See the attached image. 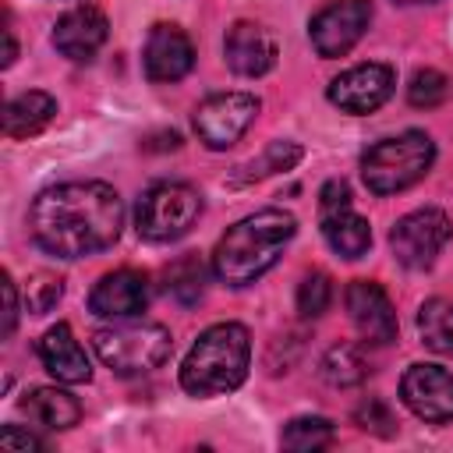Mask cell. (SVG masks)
<instances>
[{
    "label": "cell",
    "mask_w": 453,
    "mask_h": 453,
    "mask_svg": "<svg viewBox=\"0 0 453 453\" xmlns=\"http://www.w3.org/2000/svg\"><path fill=\"white\" fill-rule=\"evenodd\" d=\"M124 226V202L106 180H67L35 195L28 209L32 241L57 258L106 251Z\"/></svg>",
    "instance_id": "6da1fadb"
},
{
    "label": "cell",
    "mask_w": 453,
    "mask_h": 453,
    "mask_svg": "<svg viewBox=\"0 0 453 453\" xmlns=\"http://www.w3.org/2000/svg\"><path fill=\"white\" fill-rule=\"evenodd\" d=\"M297 219L283 209H258L237 219L212 251V273L226 287H248L262 273L276 265L283 248L290 244Z\"/></svg>",
    "instance_id": "7a4b0ae2"
},
{
    "label": "cell",
    "mask_w": 453,
    "mask_h": 453,
    "mask_svg": "<svg viewBox=\"0 0 453 453\" xmlns=\"http://www.w3.org/2000/svg\"><path fill=\"white\" fill-rule=\"evenodd\" d=\"M251 336L241 322H216L191 343L180 365V386L191 396H223L248 379Z\"/></svg>",
    "instance_id": "3957f363"
},
{
    "label": "cell",
    "mask_w": 453,
    "mask_h": 453,
    "mask_svg": "<svg viewBox=\"0 0 453 453\" xmlns=\"http://www.w3.org/2000/svg\"><path fill=\"white\" fill-rule=\"evenodd\" d=\"M432 159H435V142L425 131L411 127L403 134L375 142L361 156V177L372 195H396L418 184L432 170Z\"/></svg>",
    "instance_id": "277c9868"
},
{
    "label": "cell",
    "mask_w": 453,
    "mask_h": 453,
    "mask_svg": "<svg viewBox=\"0 0 453 453\" xmlns=\"http://www.w3.org/2000/svg\"><path fill=\"white\" fill-rule=\"evenodd\" d=\"M92 347L99 354V361L117 372V375H145L152 368H159L170 350V329L159 322H127L120 319L117 326H103L92 336Z\"/></svg>",
    "instance_id": "5b68a950"
},
{
    "label": "cell",
    "mask_w": 453,
    "mask_h": 453,
    "mask_svg": "<svg viewBox=\"0 0 453 453\" xmlns=\"http://www.w3.org/2000/svg\"><path fill=\"white\" fill-rule=\"evenodd\" d=\"M202 216V195L184 180L152 184L134 205V230L152 244L184 237Z\"/></svg>",
    "instance_id": "8992f818"
},
{
    "label": "cell",
    "mask_w": 453,
    "mask_h": 453,
    "mask_svg": "<svg viewBox=\"0 0 453 453\" xmlns=\"http://www.w3.org/2000/svg\"><path fill=\"white\" fill-rule=\"evenodd\" d=\"M449 237H453L449 216L442 209L425 205V209H414V212H407V216H400L393 223L389 248H393V255H396L400 265H407V269H428L439 258V251L449 244Z\"/></svg>",
    "instance_id": "52a82bcc"
},
{
    "label": "cell",
    "mask_w": 453,
    "mask_h": 453,
    "mask_svg": "<svg viewBox=\"0 0 453 453\" xmlns=\"http://www.w3.org/2000/svg\"><path fill=\"white\" fill-rule=\"evenodd\" d=\"M258 99L251 92H216L195 110V131L205 149H230L255 124Z\"/></svg>",
    "instance_id": "ba28073f"
},
{
    "label": "cell",
    "mask_w": 453,
    "mask_h": 453,
    "mask_svg": "<svg viewBox=\"0 0 453 453\" xmlns=\"http://www.w3.org/2000/svg\"><path fill=\"white\" fill-rule=\"evenodd\" d=\"M368 21H372V0H329L308 25L315 53L326 60L350 53L361 42Z\"/></svg>",
    "instance_id": "9c48e42d"
},
{
    "label": "cell",
    "mask_w": 453,
    "mask_h": 453,
    "mask_svg": "<svg viewBox=\"0 0 453 453\" xmlns=\"http://www.w3.org/2000/svg\"><path fill=\"white\" fill-rule=\"evenodd\" d=\"M393 85H396V74L389 64H357V67L336 74L329 81L326 96L343 113L361 117V113H375L393 96Z\"/></svg>",
    "instance_id": "30bf717a"
},
{
    "label": "cell",
    "mask_w": 453,
    "mask_h": 453,
    "mask_svg": "<svg viewBox=\"0 0 453 453\" xmlns=\"http://www.w3.org/2000/svg\"><path fill=\"white\" fill-rule=\"evenodd\" d=\"M400 400L428 425L453 421V372L439 365H411L400 379Z\"/></svg>",
    "instance_id": "8fae6325"
},
{
    "label": "cell",
    "mask_w": 453,
    "mask_h": 453,
    "mask_svg": "<svg viewBox=\"0 0 453 453\" xmlns=\"http://www.w3.org/2000/svg\"><path fill=\"white\" fill-rule=\"evenodd\" d=\"M106 35H110V21L96 4H78L64 11L53 25V46L74 64H88L103 50Z\"/></svg>",
    "instance_id": "7c38bea8"
},
{
    "label": "cell",
    "mask_w": 453,
    "mask_h": 453,
    "mask_svg": "<svg viewBox=\"0 0 453 453\" xmlns=\"http://www.w3.org/2000/svg\"><path fill=\"white\" fill-rule=\"evenodd\" d=\"M145 304H149V280L145 273H134V269L106 273L88 294V311L99 319H113V322L142 315Z\"/></svg>",
    "instance_id": "4fadbf2b"
},
{
    "label": "cell",
    "mask_w": 453,
    "mask_h": 453,
    "mask_svg": "<svg viewBox=\"0 0 453 453\" xmlns=\"http://www.w3.org/2000/svg\"><path fill=\"white\" fill-rule=\"evenodd\" d=\"M223 57H226L234 74L262 78L265 71H273L280 50H276L273 32L262 28L258 21H234L226 28V39H223Z\"/></svg>",
    "instance_id": "5bb4252c"
},
{
    "label": "cell",
    "mask_w": 453,
    "mask_h": 453,
    "mask_svg": "<svg viewBox=\"0 0 453 453\" xmlns=\"http://www.w3.org/2000/svg\"><path fill=\"white\" fill-rule=\"evenodd\" d=\"M350 322L368 343H393L396 340V311L389 304V294L375 280H354L343 294Z\"/></svg>",
    "instance_id": "9a60e30c"
},
{
    "label": "cell",
    "mask_w": 453,
    "mask_h": 453,
    "mask_svg": "<svg viewBox=\"0 0 453 453\" xmlns=\"http://www.w3.org/2000/svg\"><path fill=\"white\" fill-rule=\"evenodd\" d=\"M195 64V46L180 25H152L145 39V74L149 81H180Z\"/></svg>",
    "instance_id": "2e32d148"
},
{
    "label": "cell",
    "mask_w": 453,
    "mask_h": 453,
    "mask_svg": "<svg viewBox=\"0 0 453 453\" xmlns=\"http://www.w3.org/2000/svg\"><path fill=\"white\" fill-rule=\"evenodd\" d=\"M39 361L42 368L57 379V382H67V386H78V382H88L92 379V365H88V354L85 347L74 340L71 326L67 322H57L42 333L39 340Z\"/></svg>",
    "instance_id": "e0dca14e"
},
{
    "label": "cell",
    "mask_w": 453,
    "mask_h": 453,
    "mask_svg": "<svg viewBox=\"0 0 453 453\" xmlns=\"http://www.w3.org/2000/svg\"><path fill=\"white\" fill-rule=\"evenodd\" d=\"M322 237L340 258H361L372 248V226L350 205L322 209Z\"/></svg>",
    "instance_id": "ac0fdd59"
},
{
    "label": "cell",
    "mask_w": 453,
    "mask_h": 453,
    "mask_svg": "<svg viewBox=\"0 0 453 453\" xmlns=\"http://www.w3.org/2000/svg\"><path fill=\"white\" fill-rule=\"evenodd\" d=\"M57 117V99L50 92H21L4 106V134L7 138H32Z\"/></svg>",
    "instance_id": "d6986e66"
},
{
    "label": "cell",
    "mask_w": 453,
    "mask_h": 453,
    "mask_svg": "<svg viewBox=\"0 0 453 453\" xmlns=\"http://www.w3.org/2000/svg\"><path fill=\"white\" fill-rule=\"evenodd\" d=\"M21 411H25L35 425L53 428V432L71 428V425H78V418H81V403H78L71 393L57 389V386H35V389H28L25 400H21Z\"/></svg>",
    "instance_id": "ffe728a7"
},
{
    "label": "cell",
    "mask_w": 453,
    "mask_h": 453,
    "mask_svg": "<svg viewBox=\"0 0 453 453\" xmlns=\"http://www.w3.org/2000/svg\"><path fill=\"white\" fill-rule=\"evenodd\" d=\"M301 156H304V149H301L297 142H287V138L269 142L258 156H251L248 163H241V166L230 173V188H244V184H251V180H262V177L283 173V170L297 166V163H301Z\"/></svg>",
    "instance_id": "44dd1931"
},
{
    "label": "cell",
    "mask_w": 453,
    "mask_h": 453,
    "mask_svg": "<svg viewBox=\"0 0 453 453\" xmlns=\"http://www.w3.org/2000/svg\"><path fill=\"white\" fill-rule=\"evenodd\" d=\"M322 379L329 382V386H336V389H347V386H357V382H365L368 375H372V361L365 357V350L361 347H354V343H336V347H329L326 354H322Z\"/></svg>",
    "instance_id": "7402d4cb"
},
{
    "label": "cell",
    "mask_w": 453,
    "mask_h": 453,
    "mask_svg": "<svg viewBox=\"0 0 453 453\" xmlns=\"http://www.w3.org/2000/svg\"><path fill=\"white\" fill-rule=\"evenodd\" d=\"M421 343L435 354H453V297H432L418 308Z\"/></svg>",
    "instance_id": "603a6c76"
},
{
    "label": "cell",
    "mask_w": 453,
    "mask_h": 453,
    "mask_svg": "<svg viewBox=\"0 0 453 453\" xmlns=\"http://www.w3.org/2000/svg\"><path fill=\"white\" fill-rule=\"evenodd\" d=\"M205 262L195 255V251H188V255H180V258H173L170 265H166V273H163V280H166V294L173 297V301H180V304H195V301H202V294H205Z\"/></svg>",
    "instance_id": "cb8c5ba5"
},
{
    "label": "cell",
    "mask_w": 453,
    "mask_h": 453,
    "mask_svg": "<svg viewBox=\"0 0 453 453\" xmlns=\"http://www.w3.org/2000/svg\"><path fill=\"white\" fill-rule=\"evenodd\" d=\"M333 439H336V428L329 418H294L280 435L283 449H294V453L326 449V446H333Z\"/></svg>",
    "instance_id": "d4e9b609"
},
{
    "label": "cell",
    "mask_w": 453,
    "mask_h": 453,
    "mask_svg": "<svg viewBox=\"0 0 453 453\" xmlns=\"http://www.w3.org/2000/svg\"><path fill=\"white\" fill-rule=\"evenodd\" d=\"M446 96H449V81H446L442 71H435V67L414 71V78H411V85H407V103H411V106L432 110V106H439Z\"/></svg>",
    "instance_id": "484cf974"
},
{
    "label": "cell",
    "mask_w": 453,
    "mask_h": 453,
    "mask_svg": "<svg viewBox=\"0 0 453 453\" xmlns=\"http://www.w3.org/2000/svg\"><path fill=\"white\" fill-rule=\"evenodd\" d=\"M333 301V283L326 273H308L297 283V311L301 319H319Z\"/></svg>",
    "instance_id": "4316f807"
},
{
    "label": "cell",
    "mask_w": 453,
    "mask_h": 453,
    "mask_svg": "<svg viewBox=\"0 0 453 453\" xmlns=\"http://www.w3.org/2000/svg\"><path fill=\"white\" fill-rule=\"evenodd\" d=\"M354 421H357V428L375 432V435H393V432H396V418H393L389 403L379 400V396H368V400L354 411Z\"/></svg>",
    "instance_id": "83f0119b"
},
{
    "label": "cell",
    "mask_w": 453,
    "mask_h": 453,
    "mask_svg": "<svg viewBox=\"0 0 453 453\" xmlns=\"http://www.w3.org/2000/svg\"><path fill=\"white\" fill-rule=\"evenodd\" d=\"M64 294V280L60 276H50V273H35L28 280V311L32 315H46Z\"/></svg>",
    "instance_id": "f1b7e54d"
},
{
    "label": "cell",
    "mask_w": 453,
    "mask_h": 453,
    "mask_svg": "<svg viewBox=\"0 0 453 453\" xmlns=\"http://www.w3.org/2000/svg\"><path fill=\"white\" fill-rule=\"evenodd\" d=\"M0 446H4V449H21V453H28V449H46V442H42L35 432H25V428H18V425H4Z\"/></svg>",
    "instance_id": "f546056e"
},
{
    "label": "cell",
    "mask_w": 453,
    "mask_h": 453,
    "mask_svg": "<svg viewBox=\"0 0 453 453\" xmlns=\"http://www.w3.org/2000/svg\"><path fill=\"white\" fill-rule=\"evenodd\" d=\"M340 205H350V188L347 180H329L319 191V209H340Z\"/></svg>",
    "instance_id": "4dcf8cb0"
},
{
    "label": "cell",
    "mask_w": 453,
    "mask_h": 453,
    "mask_svg": "<svg viewBox=\"0 0 453 453\" xmlns=\"http://www.w3.org/2000/svg\"><path fill=\"white\" fill-rule=\"evenodd\" d=\"M14 322H18V294H14V280L4 273V336L14 333Z\"/></svg>",
    "instance_id": "1f68e13d"
},
{
    "label": "cell",
    "mask_w": 453,
    "mask_h": 453,
    "mask_svg": "<svg viewBox=\"0 0 453 453\" xmlns=\"http://www.w3.org/2000/svg\"><path fill=\"white\" fill-rule=\"evenodd\" d=\"M4 42H7V46H4V67H11V64H14V57H18V46H14V35H11V28L4 32Z\"/></svg>",
    "instance_id": "d6a6232c"
},
{
    "label": "cell",
    "mask_w": 453,
    "mask_h": 453,
    "mask_svg": "<svg viewBox=\"0 0 453 453\" xmlns=\"http://www.w3.org/2000/svg\"><path fill=\"white\" fill-rule=\"evenodd\" d=\"M396 4H435V0H396Z\"/></svg>",
    "instance_id": "836d02e7"
}]
</instances>
